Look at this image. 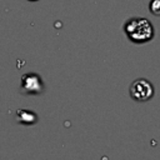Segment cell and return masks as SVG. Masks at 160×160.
I'll use <instances>...</instances> for the list:
<instances>
[{"label":"cell","instance_id":"obj_1","mask_svg":"<svg viewBox=\"0 0 160 160\" xmlns=\"http://www.w3.org/2000/svg\"><path fill=\"white\" fill-rule=\"evenodd\" d=\"M126 38L135 44H145L154 39L155 28L146 18H130L124 24Z\"/></svg>","mask_w":160,"mask_h":160},{"label":"cell","instance_id":"obj_2","mask_svg":"<svg viewBox=\"0 0 160 160\" xmlns=\"http://www.w3.org/2000/svg\"><path fill=\"white\" fill-rule=\"evenodd\" d=\"M129 94L132 100L144 102V101H149L150 99H152V96L155 95V88L148 79L139 78L130 84Z\"/></svg>","mask_w":160,"mask_h":160},{"label":"cell","instance_id":"obj_3","mask_svg":"<svg viewBox=\"0 0 160 160\" xmlns=\"http://www.w3.org/2000/svg\"><path fill=\"white\" fill-rule=\"evenodd\" d=\"M20 90L25 95H39L45 91V84L39 74L25 72L20 78Z\"/></svg>","mask_w":160,"mask_h":160},{"label":"cell","instance_id":"obj_4","mask_svg":"<svg viewBox=\"0 0 160 160\" xmlns=\"http://www.w3.org/2000/svg\"><path fill=\"white\" fill-rule=\"evenodd\" d=\"M16 120L20 124H24V125H32L38 121V116L34 111L31 110H28V109H19L16 111Z\"/></svg>","mask_w":160,"mask_h":160},{"label":"cell","instance_id":"obj_5","mask_svg":"<svg viewBox=\"0 0 160 160\" xmlns=\"http://www.w3.org/2000/svg\"><path fill=\"white\" fill-rule=\"evenodd\" d=\"M149 12L155 16H160V0H150L149 2Z\"/></svg>","mask_w":160,"mask_h":160},{"label":"cell","instance_id":"obj_6","mask_svg":"<svg viewBox=\"0 0 160 160\" xmlns=\"http://www.w3.org/2000/svg\"><path fill=\"white\" fill-rule=\"evenodd\" d=\"M28 1H39V0H28Z\"/></svg>","mask_w":160,"mask_h":160}]
</instances>
